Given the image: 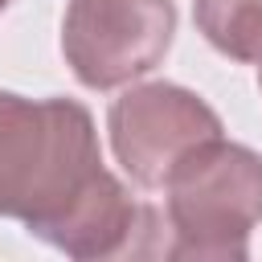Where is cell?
Listing matches in <instances>:
<instances>
[{"mask_svg": "<svg viewBox=\"0 0 262 262\" xmlns=\"http://www.w3.org/2000/svg\"><path fill=\"white\" fill-rule=\"evenodd\" d=\"M172 37L168 0H78L66 49L90 86H111L147 70Z\"/></svg>", "mask_w": 262, "mask_h": 262, "instance_id": "1", "label": "cell"}, {"mask_svg": "<svg viewBox=\"0 0 262 262\" xmlns=\"http://www.w3.org/2000/svg\"><path fill=\"white\" fill-rule=\"evenodd\" d=\"M217 123L213 115L184 90L172 86H151L139 94H127L115 106V139L119 156L127 168H135L143 180H156V160H164V172L176 168V139L180 143H201L213 139Z\"/></svg>", "mask_w": 262, "mask_h": 262, "instance_id": "2", "label": "cell"}, {"mask_svg": "<svg viewBox=\"0 0 262 262\" xmlns=\"http://www.w3.org/2000/svg\"><path fill=\"white\" fill-rule=\"evenodd\" d=\"M201 25L233 57L262 53V0H201Z\"/></svg>", "mask_w": 262, "mask_h": 262, "instance_id": "3", "label": "cell"}, {"mask_svg": "<svg viewBox=\"0 0 262 262\" xmlns=\"http://www.w3.org/2000/svg\"><path fill=\"white\" fill-rule=\"evenodd\" d=\"M0 8H4V0H0Z\"/></svg>", "mask_w": 262, "mask_h": 262, "instance_id": "4", "label": "cell"}]
</instances>
